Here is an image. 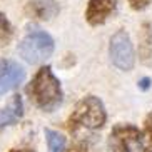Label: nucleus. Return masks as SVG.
<instances>
[{"instance_id":"f257e3e1","label":"nucleus","mask_w":152,"mask_h":152,"mask_svg":"<svg viewBox=\"0 0 152 152\" xmlns=\"http://www.w3.org/2000/svg\"><path fill=\"white\" fill-rule=\"evenodd\" d=\"M30 100L42 110H54L62 102V89L58 79L52 74L50 67H42L27 87Z\"/></svg>"},{"instance_id":"f03ea898","label":"nucleus","mask_w":152,"mask_h":152,"mask_svg":"<svg viewBox=\"0 0 152 152\" xmlns=\"http://www.w3.org/2000/svg\"><path fill=\"white\" fill-rule=\"evenodd\" d=\"M105 109L102 102L97 97H85L75 105L74 112L70 114L67 121V127L70 132L79 134V132H89V130H97L105 124Z\"/></svg>"},{"instance_id":"7ed1b4c3","label":"nucleus","mask_w":152,"mask_h":152,"mask_svg":"<svg viewBox=\"0 0 152 152\" xmlns=\"http://www.w3.org/2000/svg\"><path fill=\"white\" fill-rule=\"evenodd\" d=\"M18 52L28 64H42L54 52V40L42 30H32L18 45Z\"/></svg>"},{"instance_id":"20e7f679","label":"nucleus","mask_w":152,"mask_h":152,"mask_svg":"<svg viewBox=\"0 0 152 152\" xmlns=\"http://www.w3.org/2000/svg\"><path fill=\"white\" fill-rule=\"evenodd\" d=\"M112 137L122 152H152L144 134L134 125H119L114 129Z\"/></svg>"},{"instance_id":"39448f33","label":"nucleus","mask_w":152,"mask_h":152,"mask_svg":"<svg viewBox=\"0 0 152 152\" xmlns=\"http://www.w3.org/2000/svg\"><path fill=\"white\" fill-rule=\"evenodd\" d=\"M110 58L112 64L121 70H130L134 67V49L129 35L119 30L110 39Z\"/></svg>"},{"instance_id":"423d86ee","label":"nucleus","mask_w":152,"mask_h":152,"mask_svg":"<svg viewBox=\"0 0 152 152\" xmlns=\"http://www.w3.org/2000/svg\"><path fill=\"white\" fill-rule=\"evenodd\" d=\"M119 0H90L87 5V22L90 25H100L110 17L117 9Z\"/></svg>"},{"instance_id":"0eeeda50","label":"nucleus","mask_w":152,"mask_h":152,"mask_svg":"<svg viewBox=\"0 0 152 152\" xmlns=\"http://www.w3.org/2000/svg\"><path fill=\"white\" fill-rule=\"evenodd\" d=\"M58 14V4L55 0H28L25 5V15L32 20H50Z\"/></svg>"},{"instance_id":"6e6552de","label":"nucleus","mask_w":152,"mask_h":152,"mask_svg":"<svg viewBox=\"0 0 152 152\" xmlns=\"http://www.w3.org/2000/svg\"><path fill=\"white\" fill-rule=\"evenodd\" d=\"M23 77H25V70L18 64L15 62L4 64L0 67V95L14 90L23 80Z\"/></svg>"},{"instance_id":"1a4fd4ad","label":"nucleus","mask_w":152,"mask_h":152,"mask_svg":"<svg viewBox=\"0 0 152 152\" xmlns=\"http://www.w3.org/2000/svg\"><path fill=\"white\" fill-rule=\"evenodd\" d=\"M22 115H23L22 99H20V95H15L9 105L0 110V130L5 129V127H9V125H12V124H15L17 121H20Z\"/></svg>"},{"instance_id":"9d476101","label":"nucleus","mask_w":152,"mask_h":152,"mask_svg":"<svg viewBox=\"0 0 152 152\" xmlns=\"http://www.w3.org/2000/svg\"><path fill=\"white\" fill-rule=\"evenodd\" d=\"M139 55L140 60L145 64L152 62V27L149 23L142 25L140 39H139Z\"/></svg>"},{"instance_id":"9b49d317","label":"nucleus","mask_w":152,"mask_h":152,"mask_svg":"<svg viewBox=\"0 0 152 152\" xmlns=\"http://www.w3.org/2000/svg\"><path fill=\"white\" fill-rule=\"evenodd\" d=\"M45 137H47V145L49 152H64L65 151V137L58 134L57 130H45Z\"/></svg>"},{"instance_id":"f8f14e48","label":"nucleus","mask_w":152,"mask_h":152,"mask_svg":"<svg viewBox=\"0 0 152 152\" xmlns=\"http://www.w3.org/2000/svg\"><path fill=\"white\" fill-rule=\"evenodd\" d=\"M14 37V30L10 22L5 18L4 14H0V45H7Z\"/></svg>"},{"instance_id":"ddd939ff","label":"nucleus","mask_w":152,"mask_h":152,"mask_svg":"<svg viewBox=\"0 0 152 152\" xmlns=\"http://www.w3.org/2000/svg\"><path fill=\"white\" fill-rule=\"evenodd\" d=\"M152 0H129V4H130V7L134 10H142V9H145L149 4H151Z\"/></svg>"},{"instance_id":"4468645a","label":"nucleus","mask_w":152,"mask_h":152,"mask_svg":"<svg viewBox=\"0 0 152 152\" xmlns=\"http://www.w3.org/2000/svg\"><path fill=\"white\" fill-rule=\"evenodd\" d=\"M69 152H94V151H92L89 145H85V144H79V145H75V147H72Z\"/></svg>"},{"instance_id":"2eb2a0df","label":"nucleus","mask_w":152,"mask_h":152,"mask_svg":"<svg viewBox=\"0 0 152 152\" xmlns=\"http://www.w3.org/2000/svg\"><path fill=\"white\" fill-rule=\"evenodd\" d=\"M152 80L149 79V77H144V79H140L139 80V89H142V90H147L149 87H151Z\"/></svg>"},{"instance_id":"dca6fc26","label":"nucleus","mask_w":152,"mask_h":152,"mask_svg":"<svg viewBox=\"0 0 152 152\" xmlns=\"http://www.w3.org/2000/svg\"><path fill=\"white\" fill-rule=\"evenodd\" d=\"M145 130H147L149 137H151V140H152V114H149L147 119H145Z\"/></svg>"},{"instance_id":"f3484780","label":"nucleus","mask_w":152,"mask_h":152,"mask_svg":"<svg viewBox=\"0 0 152 152\" xmlns=\"http://www.w3.org/2000/svg\"><path fill=\"white\" fill-rule=\"evenodd\" d=\"M10 152H34L32 149H12Z\"/></svg>"}]
</instances>
